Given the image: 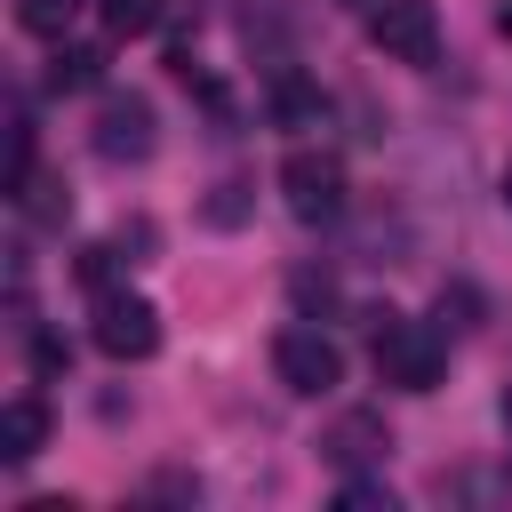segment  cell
Instances as JSON below:
<instances>
[{"mask_svg": "<svg viewBox=\"0 0 512 512\" xmlns=\"http://www.w3.org/2000/svg\"><path fill=\"white\" fill-rule=\"evenodd\" d=\"M80 8H88V0H16V24H24L32 40H64Z\"/></svg>", "mask_w": 512, "mask_h": 512, "instance_id": "cell-12", "label": "cell"}, {"mask_svg": "<svg viewBox=\"0 0 512 512\" xmlns=\"http://www.w3.org/2000/svg\"><path fill=\"white\" fill-rule=\"evenodd\" d=\"M368 40L392 64H440V16H432V0H376L368 8Z\"/></svg>", "mask_w": 512, "mask_h": 512, "instance_id": "cell-3", "label": "cell"}, {"mask_svg": "<svg viewBox=\"0 0 512 512\" xmlns=\"http://www.w3.org/2000/svg\"><path fill=\"white\" fill-rule=\"evenodd\" d=\"M272 368H280V384L304 392V400H320V392L344 384V352H336L320 328H280V336H272Z\"/></svg>", "mask_w": 512, "mask_h": 512, "instance_id": "cell-5", "label": "cell"}, {"mask_svg": "<svg viewBox=\"0 0 512 512\" xmlns=\"http://www.w3.org/2000/svg\"><path fill=\"white\" fill-rule=\"evenodd\" d=\"M96 352L104 360H152L160 352V312L128 288H104L96 296Z\"/></svg>", "mask_w": 512, "mask_h": 512, "instance_id": "cell-4", "label": "cell"}, {"mask_svg": "<svg viewBox=\"0 0 512 512\" xmlns=\"http://www.w3.org/2000/svg\"><path fill=\"white\" fill-rule=\"evenodd\" d=\"M32 176H40V136H32V112L16 104L8 112V200H24Z\"/></svg>", "mask_w": 512, "mask_h": 512, "instance_id": "cell-10", "label": "cell"}, {"mask_svg": "<svg viewBox=\"0 0 512 512\" xmlns=\"http://www.w3.org/2000/svg\"><path fill=\"white\" fill-rule=\"evenodd\" d=\"M40 448H48V408H40L32 392H16V400L0 408V456H8V464H32Z\"/></svg>", "mask_w": 512, "mask_h": 512, "instance_id": "cell-8", "label": "cell"}, {"mask_svg": "<svg viewBox=\"0 0 512 512\" xmlns=\"http://www.w3.org/2000/svg\"><path fill=\"white\" fill-rule=\"evenodd\" d=\"M16 208H24V216H32V224H64V216H72V192H64V184H56V176H32V184H24V200H16Z\"/></svg>", "mask_w": 512, "mask_h": 512, "instance_id": "cell-14", "label": "cell"}, {"mask_svg": "<svg viewBox=\"0 0 512 512\" xmlns=\"http://www.w3.org/2000/svg\"><path fill=\"white\" fill-rule=\"evenodd\" d=\"M152 104L144 96H104L96 104V152L120 168V160H152Z\"/></svg>", "mask_w": 512, "mask_h": 512, "instance_id": "cell-7", "label": "cell"}, {"mask_svg": "<svg viewBox=\"0 0 512 512\" xmlns=\"http://www.w3.org/2000/svg\"><path fill=\"white\" fill-rule=\"evenodd\" d=\"M32 368H40V376H64V368H72V352H64L56 336H32Z\"/></svg>", "mask_w": 512, "mask_h": 512, "instance_id": "cell-17", "label": "cell"}, {"mask_svg": "<svg viewBox=\"0 0 512 512\" xmlns=\"http://www.w3.org/2000/svg\"><path fill=\"white\" fill-rule=\"evenodd\" d=\"M96 80H104V48H56L48 88H96Z\"/></svg>", "mask_w": 512, "mask_h": 512, "instance_id": "cell-13", "label": "cell"}, {"mask_svg": "<svg viewBox=\"0 0 512 512\" xmlns=\"http://www.w3.org/2000/svg\"><path fill=\"white\" fill-rule=\"evenodd\" d=\"M96 16H104L112 40H144V32L168 24V0H96Z\"/></svg>", "mask_w": 512, "mask_h": 512, "instance_id": "cell-11", "label": "cell"}, {"mask_svg": "<svg viewBox=\"0 0 512 512\" xmlns=\"http://www.w3.org/2000/svg\"><path fill=\"white\" fill-rule=\"evenodd\" d=\"M336 504H344V512H392V488H384V480H360V472H344Z\"/></svg>", "mask_w": 512, "mask_h": 512, "instance_id": "cell-15", "label": "cell"}, {"mask_svg": "<svg viewBox=\"0 0 512 512\" xmlns=\"http://www.w3.org/2000/svg\"><path fill=\"white\" fill-rule=\"evenodd\" d=\"M368 352H376V376L392 392H432L440 368H448V328L440 320H408V312H368Z\"/></svg>", "mask_w": 512, "mask_h": 512, "instance_id": "cell-1", "label": "cell"}, {"mask_svg": "<svg viewBox=\"0 0 512 512\" xmlns=\"http://www.w3.org/2000/svg\"><path fill=\"white\" fill-rule=\"evenodd\" d=\"M504 208H512V160H504Z\"/></svg>", "mask_w": 512, "mask_h": 512, "instance_id": "cell-20", "label": "cell"}, {"mask_svg": "<svg viewBox=\"0 0 512 512\" xmlns=\"http://www.w3.org/2000/svg\"><path fill=\"white\" fill-rule=\"evenodd\" d=\"M344 8H360V16H368V8H376V0H344Z\"/></svg>", "mask_w": 512, "mask_h": 512, "instance_id": "cell-21", "label": "cell"}, {"mask_svg": "<svg viewBox=\"0 0 512 512\" xmlns=\"http://www.w3.org/2000/svg\"><path fill=\"white\" fill-rule=\"evenodd\" d=\"M280 200H288L296 224H336V216H344V160L320 152V144L288 152V160H280Z\"/></svg>", "mask_w": 512, "mask_h": 512, "instance_id": "cell-2", "label": "cell"}, {"mask_svg": "<svg viewBox=\"0 0 512 512\" xmlns=\"http://www.w3.org/2000/svg\"><path fill=\"white\" fill-rule=\"evenodd\" d=\"M320 456H328L336 472H384V456H392V424H384L376 408H344V416L320 432Z\"/></svg>", "mask_w": 512, "mask_h": 512, "instance_id": "cell-6", "label": "cell"}, {"mask_svg": "<svg viewBox=\"0 0 512 512\" xmlns=\"http://www.w3.org/2000/svg\"><path fill=\"white\" fill-rule=\"evenodd\" d=\"M496 32H504V40H512V0H504V8H496Z\"/></svg>", "mask_w": 512, "mask_h": 512, "instance_id": "cell-19", "label": "cell"}, {"mask_svg": "<svg viewBox=\"0 0 512 512\" xmlns=\"http://www.w3.org/2000/svg\"><path fill=\"white\" fill-rule=\"evenodd\" d=\"M240 192H248V184H216V200H208V216H216V224H240Z\"/></svg>", "mask_w": 512, "mask_h": 512, "instance_id": "cell-18", "label": "cell"}, {"mask_svg": "<svg viewBox=\"0 0 512 512\" xmlns=\"http://www.w3.org/2000/svg\"><path fill=\"white\" fill-rule=\"evenodd\" d=\"M80 280H88V288L104 296V288L120 280V240H112V248H80Z\"/></svg>", "mask_w": 512, "mask_h": 512, "instance_id": "cell-16", "label": "cell"}, {"mask_svg": "<svg viewBox=\"0 0 512 512\" xmlns=\"http://www.w3.org/2000/svg\"><path fill=\"white\" fill-rule=\"evenodd\" d=\"M272 120H280V128H320V120H328V96H320L304 72L280 64V72H272Z\"/></svg>", "mask_w": 512, "mask_h": 512, "instance_id": "cell-9", "label": "cell"}]
</instances>
